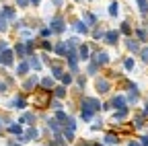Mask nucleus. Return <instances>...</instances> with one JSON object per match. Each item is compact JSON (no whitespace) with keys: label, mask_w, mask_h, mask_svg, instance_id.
Segmentation results:
<instances>
[{"label":"nucleus","mask_w":148,"mask_h":146,"mask_svg":"<svg viewBox=\"0 0 148 146\" xmlns=\"http://www.w3.org/2000/svg\"><path fill=\"white\" fill-rule=\"evenodd\" d=\"M23 136H25V142H35V140H39L41 130H39L37 125H29V127H25Z\"/></svg>","instance_id":"17"},{"label":"nucleus","mask_w":148,"mask_h":146,"mask_svg":"<svg viewBox=\"0 0 148 146\" xmlns=\"http://www.w3.org/2000/svg\"><path fill=\"white\" fill-rule=\"evenodd\" d=\"M146 121H148V119H146V117L138 111V113H136V117L132 119V130H142V127L146 125Z\"/></svg>","instance_id":"33"},{"label":"nucleus","mask_w":148,"mask_h":146,"mask_svg":"<svg viewBox=\"0 0 148 146\" xmlns=\"http://www.w3.org/2000/svg\"><path fill=\"white\" fill-rule=\"evenodd\" d=\"M62 136L66 138V142H74V138H76V130H70V127H62Z\"/></svg>","instance_id":"41"},{"label":"nucleus","mask_w":148,"mask_h":146,"mask_svg":"<svg viewBox=\"0 0 148 146\" xmlns=\"http://www.w3.org/2000/svg\"><path fill=\"white\" fill-rule=\"evenodd\" d=\"M74 2H80V0H74Z\"/></svg>","instance_id":"57"},{"label":"nucleus","mask_w":148,"mask_h":146,"mask_svg":"<svg viewBox=\"0 0 148 146\" xmlns=\"http://www.w3.org/2000/svg\"><path fill=\"white\" fill-rule=\"evenodd\" d=\"M6 47H10V45H8V41H6V39H0V51H4Z\"/></svg>","instance_id":"49"},{"label":"nucleus","mask_w":148,"mask_h":146,"mask_svg":"<svg viewBox=\"0 0 148 146\" xmlns=\"http://www.w3.org/2000/svg\"><path fill=\"white\" fill-rule=\"evenodd\" d=\"M101 109H103V103L97 97H92V95H80L78 97V111H80L82 121L90 123L95 119V115L101 113Z\"/></svg>","instance_id":"1"},{"label":"nucleus","mask_w":148,"mask_h":146,"mask_svg":"<svg viewBox=\"0 0 148 146\" xmlns=\"http://www.w3.org/2000/svg\"><path fill=\"white\" fill-rule=\"evenodd\" d=\"M8 146H23L18 140H8Z\"/></svg>","instance_id":"53"},{"label":"nucleus","mask_w":148,"mask_h":146,"mask_svg":"<svg viewBox=\"0 0 148 146\" xmlns=\"http://www.w3.org/2000/svg\"><path fill=\"white\" fill-rule=\"evenodd\" d=\"M105 27H101V25H95L90 29V37H92V41H103V37H105Z\"/></svg>","instance_id":"32"},{"label":"nucleus","mask_w":148,"mask_h":146,"mask_svg":"<svg viewBox=\"0 0 148 146\" xmlns=\"http://www.w3.org/2000/svg\"><path fill=\"white\" fill-rule=\"evenodd\" d=\"M107 14L111 16V19H117V16H119V0H109Z\"/></svg>","instance_id":"31"},{"label":"nucleus","mask_w":148,"mask_h":146,"mask_svg":"<svg viewBox=\"0 0 148 146\" xmlns=\"http://www.w3.org/2000/svg\"><path fill=\"white\" fill-rule=\"evenodd\" d=\"M74 78H76V76H74L72 74V72H64V74H62V78L58 80V82H62V84H66V86H70V84H74Z\"/></svg>","instance_id":"40"},{"label":"nucleus","mask_w":148,"mask_h":146,"mask_svg":"<svg viewBox=\"0 0 148 146\" xmlns=\"http://www.w3.org/2000/svg\"><path fill=\"white\" fill-rule=\"evenodd\" d=\"M111 88H113V82H111V78H107V76H95V90H97V95H101V97H105V95H109L111 93Z\"/></svg>","instance_id":"3"},{"label":"nucleus","mask_w":148,"mask_h":146,"mask_svg":"<svg viewBox=\"0 0 148 146\" xmlns=\"http://www.w3.org/2000/svg\"><path fill=\"white\" fill-rule=\"evenodd\" d=\"M86 74H82V72H78L76 78H74V84H76V90H84L86 88Z\"/></svg>","instance_id":"35"},{"label":"nucleus","mask_w":148,"mask_h":146,"mask_svg":"<svg viewBox=\"0 0 148 146\" xmlns=\"http://www.w3.org/2000/svg\"><path fill=\"white\" fill-rule=\"evenodd\" d=\"M47 146H68V142H66V138L62 134H56V136H51L47 140Z\"/></svg>","instance_id":"34"},{"label":"nucleus","mask_w":148,"mask_h":146,"mask_svg":"<svg viewBox=\"0 0 148 146\" xmlns=\"http://www.w3.org/2000/svg\"><path fill=\"white\" fill-rule=\"evenodd\" d=\"M53 53H56L58 58L64 60L68 53H70V45H68V41H66V39H64V41H56V43H53Z\"/></svg>","instance_id":"14"},{"label":"nucleus","mask_w":148,"mask_h":146,"mask_svg":"<svg viewBox=\"0 0 148 146\" xmlns=\"http://www.w3.org/2000/svg\"><path fill=\"white\" fill-rule=\"evenodd\" d=\"M127 105V97L123 93H115V95H111L109 99V107H111V111H115V109H121Z\"/></svg>","instance_id":"11"},{"label":"nucleus","mask_w":148,"mask_h":146,"mask_svg":"<svg viewBox=\"0 0 148 146\" xmlns=\"http://www.w3.org/2000/svg\"><path fill=\"white\" fill-rule=\"evenodd\" d=\"M82 21L92 29L95 25H99V16H97L95 12H90V10H84V12H82Z\"/></svg>","instance_id":"29"},{"label":"nucleus","mask_w":148,"mask_h":146,"mask_svg":"<svg viewBox=\"0 0 148 146\" xmlns=\"http://www.w3.org/2000/svg\"><path fill=\"white\" fill-rule=\"evenodd\" d=\"M29 72H31L29 60H18V62H16V66H14V74H16V76L25 78V76H29Z\"/></svg>","instance_id":"16"},{"label":"nucleus","mask_w":148,"mask_h":146,"mask_svg":"<svg viewBox=\"0 0 148 146\" xmlns=\"http://www.w3.org/2000/svg\"><path fill=\"white\" fill-rule=\"evenodd\" d=\"M37 35H39V39H49L51 35H53V31L47 25V27H39V29H37Z\"/></svg>","instance_id":"39"},{"label":"nucleus","mask_w":148,"mask_h":146,"mask_svg":"<svg viewBox=\"0 0 148 146\" xmlns=\"http://www.w3.org/2000/svg\"><path fill=\"white\" fill-rule=\"evenodd\" d=\"M138 58H140V62H142L144 66H148V45H142V49H140V53H138Z\"/></svg>","instance_id":"44"},{"label":"nucleus","mask_w":148,"mask_h":146,"mask_svg":"<svg viewBox=\"0 0 148 146\" xmlns=\"http://www.w3.org/2000/svg\"><path fill=\"white\" fill-rule=\"evenodd\" d=\"M29 2H31V6H33V8H37V6L41 4V0H29Z\"/></svg>","instance_id":"52"},{"label":"nucleus","mask_w":148,"mask_h":146,"mask_svg":"<svg viewBox=\"0 0 148 146\" xmlns=\"http://www.w3.org/2000/svg\"><path fill=\"white\" fill-rule=\"evenodd\" d=\"M8 90H10V84H8L4 78H0V95H6Z\"/></svg>","instance_id":"45"},{"label":"nucleus","mask_w":148,"mask_h":146,"mask_svg":"<svg viewBox=\"0 0 148 146\" xmlns=\"http://www.w3.org/2000/svg\"><path fill=\"white\" fill-rule=\"evenodd\" d=\"M6 132H8L10 136H21V134L25 132V125L18 123V121H10V123H6Z\"/></svg>","instance_id":"23"},{"label":"nucleus","mask_w":148,"mask_h":146,"mask_svg":"<svg viewBox=\"0 0 148 146\" xmlns=\"http://www.w3.org/2000/svg\"><path fill=\"white\" fill-rule=\"evenodd\" d=\"M37 86H39V76H37V74H29V76H25V80H23V84H21L23 93H35Z\"/></svg>","instance_id":"9"},{"label":"nucleus","mask_w":148,"mask_h":146,"mask_svg":"<svg viewBox=\"0 0 148 146\" xmlns=\"http://www.w3.org/2000/svg\"><path fill=\"white\" fill-rule=\"evenodd\" d=\"M10 29V23H8V19L2 14V10H0V33H6Z\"/></svg>","instance_id":"42"},{"label":"nucleus","mask_w":148,"mask_h":146,"mask_svg":"<svg viewBox=\"0 0 148 146\" xmlns=\"http://www.w3.org/2000/svg\"><path fill=\"white\" fill-rule=\"evenodd\" d=\"M134 37H136L142 45H146V43H148V27H146V25L134 27Z\"/></svg>","instance_id":"20"},{"label":"nucleus","mask_w":148,"mask_h":146,"mask_svg":"<svg viewBox=\"0 0 148 146\" xmlns=\"http://www.w3.org/2000/svg\"><path fill=\"white\" fill-rule=\"evenodd\" d=\"M88 2H92V0H88Z\"/></svg>","instance_id":"58"},{"label":"nucleus","mask_w":148,"mask_h":146,"mask_svg":"<svg viewBox=\"0 0 148 146\" xmlns=\"http://www.w3.org/2000/svg\"><path fill=\"white\" fill-rule=\"evenodd\" d=\"M119 39H121L119 29H107V31H105V37H103V43H105L107 47H115V45L119 43Z\"/></svg>","instance_id":"7"},{"label":"nucleus","mask_w":148,"mask_h":146,"mask_svg":"<svg viewBox=\"0 0 148 146\" xmlns=\"http://www.w3.org/2000/svg\"><path fill=\"white\" fill-rule=\"evenodd\" d=\"M92 146H105V144H103V140H95V142H92Z\"/></svg>","instance_id":"55"},{"label":"nucleus","mask_w":148,"mask_h":146,"mask_svg":"<svg viewBox=\"0 0 148 146\" xmlns=\"http://www.w3.org/2000/svg\"><path fill=\"white\" fill-rule=\"evenodd\" d=\"M51 95H53L56 99H62V101H64V99L68 97V86H66V84H62V82H58V84L53 86Z\"/></svg>","instance_id":"26"},{"label":"nucleus","mask_w":148,"mask_h":146,"mask_svg":"<svg viewBox=\"0 0 148 146\" xmlns=\"http://www.w3.org/2000/svg\"><path fill=\"white\" fill-rule=\"evenodd\" d=\"M49 109H51V111H58V109H64V103H62V99H56V97H51V101H49Z\"/></svg>","instance_id":"43"},{"label":"nucleus","mask_w":148,"mask_h":146,"mask_svg":"<svg viewBox=\"0 0 148 146\" xmlns=\"http://www.w3.org/2000/svg\"><path fill=\"white\" fill-rule=\"evenodd\" d=\"M146 125H148V121H146Z\"/></svg>","instance_id":"59"},{"label":"nucleus","mask_w":148,"mask_h":146,"mask_svg":"<svg viewBox=\"0 0 148 146\" xmlns=\"http://www.w3.org/2000/svg\"><path fill=\"white\" fill-rule=\"evenodd\" d=\"M14 6H16V8H23V10H27V8L31 6V2H29V0H14Z\"/></svg>","instance_id":"46"},{"label":"nucleus","mask_w":148,"mask_h":146,"mask_svg":"<svg viewBox=\"0 0 148 146\" xmlns=\"http://www.w3.org/2000/svg\"><path fill=\"white\" fill-rule=\"evenodd\" d=\"M0 127H2V117H0Z\"/></svg>","instance_id":"56"},{"label":"nucleus","mask_w":148,"mask_h":146,"mask_svg":"<svg viewBox=\"0 0 148 146\" xmlns=\"http://www.w3.org/2000/svg\"><path fill=\"white\" fill-rule=\"evenodd\" d=\"M123 47H125L127 53H132V56H138L140 49H142V43L132 35V37H125V39H123Z\"/></svg>","instance_id":"10"},{"label":"nucleus","mask_w":148,"mask_h":146,"mask_svg":"<svg viewBox=\"0 0 148 146\" xmlns=\"http://www.w3.org/2000/svg\"><path fill=\"white\" fill-rule=\"evenodd\" d=\"M68 21H66V16L62 14V12H58V14H53L51 19H49V27H51V31H53V35H62L66 29H68V25H66Z\"/></svg>","instance_id":"2"},{"label":"nucleus","mask_w":148,"mask_h":146,"mask_svg":"<svg viewBox=\"0 0 148 146\" xmlns=\"http://www.w3.org/2000/svg\"><path fill=\"white\" fill-rule=\"evenodd\" d=\"M138 140H140V144H142V146H148V134H144V136H140Z\"/></svg>","instance_id":"48"},{"label":"nucleus","mask_w":148,"mask_h":146,"mask_svg":"<svg viewBox=\"0 0 148 146\" xmlns=\"http://www.w3.org/2000/svg\"><path fill=\"white\" fill-rule=\"evenodd\" d=\"M140 113H142V115H144V117L148 119V101H144V107L140 109Z\"/></svg>","instance_id":"47"},{"label":"nucleus","mask_w":148,"mask_h":146,"mask_svg":"<svg viewBox=\"0 0 148 146\" xmlns=\"http://www.w3.org/2000/svg\"><path fill=\"white\" fill-rule=\"evenodd\" d=\"M136 4H138V12L142 19H148V0H136Z\"/></svg>","instance_id":"37"},{"label":"nucleus","mask_w":148,"mask_h":146,"mask_svg":"<svg viewBox=\"0 0 148 146\" xmlns=\"http://www.w3.org/2000/svg\"><path fill=\"white\" fill-rule=\"evenodd\" d=\"M103 144H105V146H119V144H121V136H119L115 130H109V132H105V136H103Z\"/></svg>","instance_id":"12"},{"label":"nucleus","mask_w":148,"mask_h":146,"mask_svg":"<svg viewBox=\"0 0 148 146\" xmlns=\"http://www.w3.org/2000/svg\"><path fill=\"white\" fill-rule=\"evenodd\" d=\"M72 29L76 31L80 37H82V35H90V27H88L82 19H74V21H72Z\"/></svg>","instance_id":"19"},{"label":"nucleus","mask_w":148,"mask_h":146,"mask_svg":"<svg viewBox=\"0 0 148 146\" xmlns=\"http://www.w3.org/2000/svg\"><path fill=\"white\" fill-rule=\"evenodd\" d=\"M76 146H92V142H86V140H82V142H78Z\"/></svg>","instance_id":"54"},{"label":"nucleus","mask_w":148,"mask_h":146,"mask_svg":"<svg viewBox=\"0 0 148 146\" xmlns=\"http://www.w3.org/2000/svg\"><path fill=\"white\" fill-rule=\"evenodd\" d=\"M53 117L58 119L62 125H66V123H68V119H70V113H66L64 109H58V111H53Z\"/></svg>","instance_id":"38"},{"label":"nucleus","mask_w":148,"mask_h":146,"mask_svg":"<svg viewBox=\"0 0 148 146\" xmlns=\"http://www.w3.org/2000/svg\"><path fill=\"white\" fill-rule=\"evenodd\" d=\"M12 49H14V56H16V60H27V58H29V56H27V45H25V41H23V39L14 41Z\"/></svg>","instance_id":"18"},{"label":"nucleus","mask_w":148,"mask_h":146,"mask_svg":"<svg viewBox=\"0 0 148 146\" xmlns=\"http://www.w3.org/2000/svg\"><path fill=\"white\" fill-rule=\"evenodd\" d=\"M14 62H16V56H14V49H12V47H6L4 51H0V66L12 68Z\"/></svg>","instance_id":"8"},{"label":"nucleus","mask_w":148,"mask_h":146,"mask_svg":"<svg viewBox=\"0 0 148 146\" xmlns=\"http://www.w3.org/2000/svg\"><path fill=\"white\" fill-rule=\"evenodd\" d=\"M37 47H39L41 51H47V53L53 51V43L49 39H37Z\"/></svg>","instance_id":"36"},{"label":"nucleus","mask_w":148,"mask_h":146,"mask_svg":"<svg viewBox=\"0 0 148 146\" xmlns=\"http://www.w3.org/2000/svg\"><path fill=\"white\" fill-rule=\"evenodd\" d=\"M121 68H123V72H132L136 68V60H134L132 53H127V56L121 58Z\"/></svg>","instance_id":"28"},{"label":"nucleus","mask_w":148,"mask_h":146,"mask_svg":"<svg viewBox=\"0 0 148 146\" xmlns=\"http://www.w3.org/2000/svg\"><path fill=\"white\" fill-rule=\"evenodd\" d=\"M0 10H2V14L6 16V19H8V23H14V21H16V6L4 4L2 8H0Z\"/></svg>","instance_id":"30"},{"label":"nucleus","mask_w":148,"mask_h":146,"mask_svg":"<svg viewBox=\"0 0 148 146\" xmlns=\"http://www.w3.org/2000/svg\"><path fill=\"white\" fill-rule=\"evenodd\" d=\"M99 72H101V66H99L95 60H88V62H86V72H84L86 76L95 78V76H99Z\"/></svg>","instance_id":"25"},{"label":"nucleus","mask_w":148,"mask_h":146,"mask_svg":"<svg viewBox=\"0 0 148 146\" xmlns=\"http://www.w3.org/2000/svg\"><path fill=\"white\" fill-rule=\"evenodd\" d=\"M125 146H142V144H140V140H130Z\"/></svg>","instance_id":"51"},{"label":"nucleus","mask_w":148,"mask_h":146,"mask_svg":"<svg viewBox=\"0 0 148 146\" xmlns=\"http://www.w3.org/2000/svg\"><path fill=\"white\" fill-rule=\"evenodd\" d=\"M27 60H29V66H31V70H33V72H41V70H43V66H45L39 53H33V56H29Z\"/></svg>","instance_id":"22"},{"label":"nucleus","mask_w":148,"mask_h":146,"mask_svg":"<svg viewBox=\"0 0 148 146\" xmlns=\"http://www.w3.org/2000/svg\"><path fill=\"white\" fill-rule=\"evenodd\" d=\"M92 47H95V45L84 43V41L78 45V60H80V62H88V60H90V56H92Z\"/></svg>","instance_id":"13"},{"label":"nucleus","mask_w":148,"mask_h":146,"mask_svg":"<svg viewBox=\"0 0 148 146\" xmlns=\"http://www.w3.org/2000/svg\"><path fill=\"white\" fill-rule=\"evenodd\" d=\"M127 115H130V105H125V107H121V109H115V111L111 113V119H113L115 123H121V121L127 119Z\"/></svg>","instance_id":"21"},{"label":"nucleus","mask_w":148,"mask_h":146,"mask_svg":"<svg viewBox=\"0 0 148 146\" xmlns=\"http://www.w3.org/2000/svg\"><path fill=\"white\" fill-rule=\"evenodd\" d=\"M56 82H58V80H56L51 74H49V76H41V78H39V88H43V90H53Z\"/></svg>","instance_id":"27"},{"label":"nucleus","mask_w":148,"mask_h":146,"mask_svg":"<svg viewBox=\"0 0 148 146\" xmlns=\"http://www.w3.org/2000/svg\"><path fill=\"white\" fill-rule=\"evenodd\" d=\"M18 123H23L25 127L37 125V113H35V111H23L21 117H18Z\"/></svg>","instance_id":"15"},{"label":"nucleus","mask_w":148,"mask_h":146,"mask_svg":"<svg viewBox=\"0 0 148 146\" xmlns=\"http://www.w3.org/2000/svg\"><path fill=\"white\" fill-rule=\"evenodd\" d=\"M119 33L123 35V37H132V35H134V25H132L130 19H125V21L119 23Z\"/></svg>","instance_id":"24"},{"label":"nucleus","mask_w":148,"mask_h":146,"mask_svg":"<svg viewBox=\"0 0 148 146\" xmlns=\"http://www.w3.org/2000/svg\"><path fill=\"white\" fill-rule=\"evenodd\" d=\"M51 2H53V6H56V8H62V4H64V0H51Z\"/></svg>","instance_id":"50"},{"label":"nucleus","mask_w":148,"mask_h":146,"mask_svg":"<svg viewBox=\"0 0 148 146\" xmlns=\"http://www.w3.org/2000/svg\"><path fill=\"white\" fill-rule=\"evenodd\" d=\"M64 64L68 66V72H72L74 76L80 72V60H78V51H70L64 58Z\"/></svg>","instance_id":"5"},{"label":"nucleus","mask_w":148,"mask_h":146,"mask_svg":"<svg viewBox=\"0 0 148 146\" xmlns=\"http://www.w3.org/2000/svg\"><path fill=\"white\" fill-rule=\"evenodd\" d=\"M90 60H95L101 68H105V66H109V64H111V56H109V51H107V49H97V47H92V56H90Z\"/></svg>","instance_id":"6"},{"label":"nucleus","mask_w":148,"mask_h":146,"mask_svg":"<svg viewBox=\"0 0 148 146\" xmlns=\"http://www.w3.org/2000/svg\"><path fill=\"white\" fill-rule=\"evenodd\" d=\"M6 107L8 109H18V111H25V109L29 107V99H27V93H16L8 103H6Z\"/></svg>","instance_id":"4"}]
</instances>
